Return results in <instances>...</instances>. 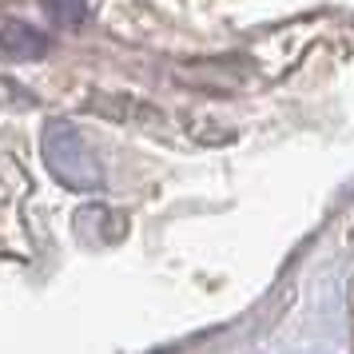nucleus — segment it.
Here are the masks:
<instances>
[{"mask_svg":"<svg viewBox=\"0 0 354 354\" xmlns=\"http://www.w3.org/2000/svg\"><path fill=\"white\" fill-rule=\"evenodd\" d=\"M0 52L12 56V60H36V56L48 52V36L36 32L24 20H4L0 24Z\"/></svg>","mask_w":354,"mask_h":354,"instance_id":"nucleus-1","label":"nucleus"},{"mask_svg":"<svg viewBox=\"0 0 354 354\" xmlns=\"http://www.w3.org/2000/svg\"><path fill=\"white\" fill-rule=\"evenodd\" d=\"M44 8L56 24H80L84 20V0H44Z\"/></svg>","mask_w":354,"mask_h":354,"instance_id":"nucleus-2","label":"nucleus"}]
</instances>
